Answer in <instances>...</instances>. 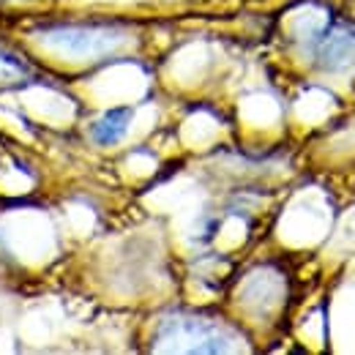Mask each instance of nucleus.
I'll list each match as a JSON object with an SVG mask.
<instances>
[{"instance_id":"obj_1","label":"nucleus","mask_w":355,"mask_h":355,"mask_svg":"<svg viewBox=\"0 0 355 355\" xmlns=\"http://www.w3.org/2000/svg\"><path fill=\"white\" fill-rule=\"evenodd\" d=\"M309 52L322 71H345L355 63V25L331 19L317 36H311Z\"/></svg>"},{"instance_id":"obj_2","label":"nucleus","mask_w":355,"mask_h":355,"mask_svg":"<svg viewBox=\"0 0 355 355\" xmlns=\"http://www.w3.org/2000/svg\"><path fill=\"white\" fill-rule=\"evenodd\" d=\"M132 121H134L132 107H112V110H107V112L90 126V137H93L96 145L112 148V145H118V142L129 134Z\"/></svg>"},{"instance_id":"obj_3","label":"nucleus","mask_w":355,"mask_h":355,"mask_svg":"<svg viewBox=\"0 0 355 355\" xmlns=\"http://www.w3.org/2000/svg\"><path fill=\"white\" fill-rule=\"evenodd\" d=\"M0 3H6V0H0Z\"/></svg>"}]
</instances>
